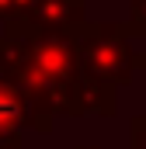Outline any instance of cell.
I'll use <instances>...</instances> for the list:
<instances>
[{"label": "cell", "mask_w": 146, "mask_h": 149, "mask_svg": "<svg viewBox=\"0 0 146 149\" xmlns=\"http://www.w3.org/2000/svg\"><path fill=\"white\" fill-rule=\"evenodd\" d=\"M0 76L18 83L45 114L111 118L118 111V97L111 87L94 83L80 70L73 31L35 28L21 17L4 21L0 38Z\"/></svg>", "instance_id": "cell-1"}, {"label": "cell", "mask_w": 146, "mask_h": 149, "mask_svg": "<svg viewBox=\"0 0 146 149\" xmlns=\"http://www.w3.org/2000/svg\"><path fill=\"white\" fill-rule=\"evenodd\" d=\"M136 31L129 21H84L73 42H77V59L80 70L101 87H129L139 70V49H136Z\"/></svg>", "instance_id": "cell-2"}, {"label": "cell", "mask_w": 146, "mask_h": 149, "mask_svg": "<svg viewBox=\"0 0 146 149\" xmlns=\"http://www.w3.org/2000/svg\"><path fill=\"white\" fill-rule=\"evenodd\" d=\"M52 121L56 118L45 114L18 83H11L7 76H0V139H14V135H21V128L49 135Z\"/></svg>", "instance_id": "cell-3"}, {"label": "cell", "mask_w": 146, "mask_h": 149, "mask_svg": "<svg viewBox=\"0 0 146 149\" xmlns=\"http://www.w3.org/2000/svg\"><path fill=\"white\" fill-rule=\"evenodd\" d=\"M21 21L52 31H77L87 21V0H32Z\"/></svg>", "instance_id": "cell-4"}, {"label": "cell", "mask_w": 146, "mask_h": 149, "mask_svg": "<svg viewBox=\"0 0 146 149\" xmlns=\"http://www.w3.org/2000/svg\"><path fill=\"white\" fill-rule=\"evenodd\" d=\"M129 24L139 38L146 35V0H129Z\"/></svg>", "instance_id": "cell-5"}, {"label": "cell", "mask_w": 146, "mask_h": 149, "mask_svg": "<svg viewBox=\"0 0 146 149\" xmlns=\"http://www.w3.org/2000/svg\"><path fill=\"white\" fill-rule=\"evenodd\" d=\"M129 149H146V114H136L129 125Z\"/></svg>", "instance_id": "cell-6"}, {"label": "cell", "mask_w": 146, "mask_h": 149, "mask_svg": "<svg viewBox=\"0 0 146 149\" xmlns=\"http://www.w3.org/2000/svg\"><path fill=\"white\" fill-rule=\"evenodd\" d=\"M28 3H32V0H0V24L11 21V17H21V14L28 10Z\"/></svg>", "instance_id": "cell-7"}, {"label": "cell", "mask_w": 146, "mask_h": 149, "mask_svg": "<svg viewBox=\"0 0 146 149\" xmlns=\"http://www.w3.org/2000/svg\"><path fill=\"white\" fill-rule=\"evenodd\" d=\"M0 149H21V139L14 135V139H0Z\"/></svg>", "instance_id": "cell-8"}, {"label": "cell", "mask_w": 146, "mask_h": 149, "mask_svg": "<svg viewBox=\"0 0 146 149\" xmlns=\"http://www.w3.org/2000/svg\"><path fill=\"white\" fill-rule=\"evenodd\" d=\"M139 66H143V73H146V35H143V49H139Z\"/></svg>", "instance_id": "cell-9"}, {"label": "cell", "mask_w": 146, "mask_h": 149, "mask_svg": "<svg viewBox=\"0 0 146 149\" xmlns=\"http://www.w3.org/2000/svg\"><path fill=\"white\" fill-rule=\"evenodd\" d=\"M73 149H101V146H94V142H91V146H73Z\"/></svg>", "instance_id": "cell-10"}]
</instances>
